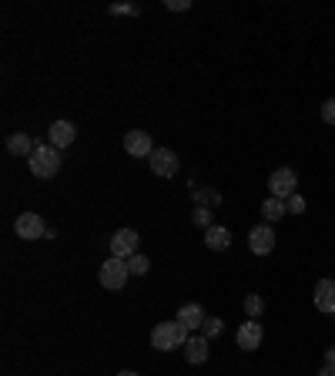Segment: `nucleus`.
Segmentation results:
<instances>
[{
    "label": "nucleus",
    "instance_id": "1",
    "mask_svg": "<svg viewBox=\"0 0 335 376\" xmlns=\"http://www.w3.org/2000/svg\"><path fill=\"white\" fill-rule=\"evenodd\" d=\"M192 339V329L188 326H181L178 319H171V323H158L151 329V346L161 353H171V350H184V343Z\"/></svg>",
    "mask_w": 335,
    "mask_h": 376
},
{
    "label": "nucleus",
    "instance_id": "2",
    "mask_svg": "<svg viewBox=\"0 0 335 376\" xmlns=\"http://www.w3.org/2000/svg\"><path fill=\"white\" fill-rule=\"evenodd\" d=\"M30 171L37 178H54L61 171V152L54 144H37L34 155H30Z\"/></svg>",
    "mask_w": 335,
    "mask_h": 376
},
{
    "label": "nucleus",
    "instance_id": "3",
    "mask_svg": "<svg viewBox=\"0 0 335 376\" xmlns=\"http://www.w3.org/2000/svg\"><path fill=\"white\" fill-rule=\"evenodd\" d=\"M13 232H17V239H24V242H37V239L47 235V229H44V219H40L37 212H20L17 222H13Z\"/></svg>",
    "mask_w": 335,
    "mask_h": 376
},
{
    "label": "nucleus",
    "instance_id": "4",
    "mask_svg": "<svg viewBox=\"0 0 335 376\" xmlns=\"http://www.w3.org/2000/svg\"><path fill=\"white\" fill-rule=\"evenodd\" d=\"M107 246H111V256H114V259L128 262L131 256H138L141 239H138V232H134V229H117V232L111 235V242H107Z\"/></svg>",
    "mask_w": 335,
    "mask_h": 376
},
{
    "label": "nucleus",
    "instance_id": "5",
    "mask_svg": "<svg viewBox=\"0 0 335 376\" xmlns=\"http://www.w3.org/2000/svg\"><path fill=\"white\" fill-rule=\"evenodd\" d=\"M128 275H131V269H128V262L124 259H111L101 266V273H98V279H101V285L104 289H121V285L128 283Z\"/></svg>",
    "mask_w": 335,
    "mask_h": 376
},
{
    "label": "nucleus",
    "instance_id": "6",
    "mask_svg": "<svg viewBox=\"0 0 335 376\" xmlns=\"http://www.w3.org/2000/svg\"><path fill=\"white\" fill-rule=\"evenodd\" d=\"M295 171L292 169H278V171H271V178H269V192L271 198H282V202H288L292 195H295Z\"/></svg>",
    "mask_w": 335,
    "mask_h": 376
},
{
    "label": "nucleus",
    "instance_id": "7",
    "mask_svg": "<svg viewBox=\"0 0 335 376\" xmlns=\"http://www.w3.org/2000/svg\"><path fill=\"white\" fill-rule=\"evenodd\" d=\"M178 169H181V161L171 148H155V155H151V171H155L158 178H175Z\"/></svg>",
    "mask_w": 335,
    "mask_h": 376
},
{
    "label": "nucleus",
    "instance_id": "8",
    "mask_svg": "<svg viewBox=\"0 0 335 376\" xmlns=\"http://www.w3.org/2000/svg\"><path fill=\"white\" fill-rule=\"evenodd\" d=\"M124 152L134 155V158H151V155H155V148H151V135L141 131V128L128 131V135H124Z\"/></svg>",
    "mask_w": 335,
    "mask_h": 376
},
{
    "label": "nucleus",
    "instance_id": "9",
    "mask_svg": "<svg viewBox=\"0 0 335 376\" xmlns=\"http://www.w3.org/2000/svg\"><path fill=\"white\" fill-rule=\"evenodd\" d=\"M248 249H252L255 256H269L271 249H275V232H271V225H255V229L248 232Z\"/></svg>",
    "mask_w": 335,
    "mask_h": 376
},
{
    "label": "nucleus",
    "instance_id": "10",
    "mask_svg": "<svg viewBox=\"0 0 335 376\" xmlns=\"http://www.w3.org/2000/svg\"><path fill=\"white\" fill-rule=\"evenodd\" d=\"M261 323H255V319H248V323H242L238 326V333H235V339H238V350H258L261 346Z\"/></svg>",
    "mask_w": 335,
    "mask_h": 376
},
{
    "label": "nucleus",
    "instance_id": "11",
    "mask_svg": "<svg viewBox=\"0 0 335 376\" xmlns=\"http://www.w3.org/2000/svg\"><path fill=\"white\" fill-rule=\"evenodd\" d=\"M74 138H78V128L71 121H54L51 131H47V144H54L57 152L67 148V144H74Z\"/></svg>",
    "mask_w": 335,
    "mask_h": 376
},
{
    "label": "nucleus",
    "instance_id": "12",
    "mask_svg": "<svg viewBox=\"0 0 335 376\" xmlns=\"http://www.w3.org/2000/svg\"><path fill=\"white\" fill-rule=\"evenodd\" d=\"M315 309L335 316V279H322V283H315Z\"/></svg>",
    "mask_w": 335,
    "mask_h": 376
},
{
    "label": "nucleus",
    "instance_id": "13",
    "mask_svg": "<svg viewBox=\"0 0 335 376\" xmlns=\"http://www.w3.org/2000/svg\"><path fill=\"white\" fill-rule=\"evenodd\" d=\"M205 319H208V316H205V309H201L198 302H184V306L178 309V323L188 326V329H201Z\"/></svg>",
    "mask_w": 335,
    "mask_h": 376
},
{
    "label": "nucleus",
    "instance_id": "14",
    "mask_svg": "<svg viewBox=\"0 0 335 376\" xmlns=\"http://www.w3.org/2000/svg\"><path fill=\"white\" fill-rule=\"evenodd\" d=\"M205 246L211 252H225V249L232 246V232L221 229V225H211V229H205Z\"/></svg>",
    "mask_w": 335,
    "mask_h": 376
},
{
    "label": "nucleus",
    "instance_id": "15",
    "mask_svg": "<svg viewBox=\"0 0 335 376\" xmlns=\"http://www.w3.org/2000/svg\"><path fill=\"white\" fill-rule=\"evenodd\" d=\"M184 360L192 366H198V363H205L208 360V339L205 336H192L188 343H184Z\"/></svg>",
    "mask_w": 335,
    "mask_h": 376
},
{
    "label": "nucleus",
    "instance_id": "16",
    "mask_svg": "<svg viewBox=\"0 0 335 376\" xmlns=\"http://www.w3.org/2000/svg\"><path fill=\"white\" fill-rule=\"evenodd\" d=\"M34 148H37V144L30 142V135H24V131H17V135H11V138H7V152H11V155H20V158H30L34 155Z\"/></svg>",
    "mask_w": 335,
    "mask_h": 376
},
{
    "label": "nucleus",
    "instance_id": "17",
    "mask_svg": "<svg viewBox=\"0 0 335 376\" xmlns=\"http://www.w3.org/2000/svg\"><path fill=\"white\" fill-rule=\"evenodd\" d=\"M261 215H265V219L269 222H278V219H285V215H288V208H285V202L282 198H265V202H261Z\"/></svg>",
    "mask_w": 335,
    "mask_h": 376
},
{
    "label": "nucleus",
    "instance_id": "18",
    "mask_svg": "<svg viewBox=\"0 0 335 376\" xmlns=\"http://www.w3.org/2000/svg\"><path fill=\"white\" fill-rule=\"evenodd\" d=\"M194 198H198V205H205V208L221 205V195L215 188H194Z\"/></svg>",
    "mask_w": 335,
    "mask_h": 376
},
{
    "label": "nucleus",
    "instance_id": "19",
    "mask_svg": "<svg viewBox=\"0 0 335 376\" xmlns=\"http://www.w3.org/2000/svg\"><path fill=\"white\" fill-rule=\"evenodd\" d=\"M221 333H225V323H221L218 316H208L205 326H201V336H205V339H215V336H221Z\"/></svg>",
    "mask_w": 335,
    "mask_h": 376
},
{
    "label": "nucleus",
    "instance_id": "20",
    "mask_svg": "<svg viewBox=\"0 0 335 376\" xmlns=\"http://www.w3.org/2000/svg\"><path fill=\"white\" fill-rule=\"evenodd\" d=\"M128 269H131V275H144L148 269H151V262H148V256H131Z\"/></svg>",
    "mask_w": 335,
    "mask_h": 376
},
{
    "label": "nucleus",
    "instance_id": "21",
    "mask_svg": "<svg viewBox=\"0 0 335 376\" xmlns=\"http://www.w3.org/2000/svg\"><path fill=\"white\" fill-rule=\"evenodd\" d=\"M245 312H248V319L261 316V312H265V302H261V296H245Z\"/></svg>",
    "mask_w": 335,
    "mask_h": 376
},
{
    "label": "nucleus",
    "instance_id": "22",
    "mask_svg": "<svg viewBox=\"0 0 335 376\" xmlns=\"http://www.w3.org/2000/svg\"><path fill=\"white\" fill-rule=\"evenodd\" d=\"M192 219H194V225H201V229H211V208L198 205V208L192 212Z\"/></svg>",
    "mask_w": 335,
    "mask_h": 376
},
{
    "label": "nucleus",
    "instance_id": "23",
    "mask_svg": "<svg viewBox=\"0 0 335 376\" xmlns=\"http://www.w3.org/2000/svg\"><path fill=\"white\" fill-rule=\"evenodd\" d=\"M285 208H288V212H292V215H302V212H305V198H302V195H292V198H288V202H285Z\"/></svg>",
    "mask_w": 335,
    "mask_h": 376
},
{
    "label": "nucleus",
    "instance_id": "24",
    "mask_svg": "<svg viewBox=\"0 0 335 376\" xmlns=\"http://www.w3.org/2000/svg\"><path fill=\"white\" fill-rule=\"evenodd\" d=\"M111 13H128V17H134V13H141V7H138V4H111Z\"/></svg>",
    "mask_w": 335,
    "mask_h": 376
},
{
    "label": "nucleus",
    "instance_id": "25",
    "mask_svg": "<svg viewBox=\"0 0 335 376\" xmlns=\"http://www.w3.org/2000/svg\"><path fill=\"white\" fill-rule=\"evenodd\" d=\"M322 121L325 125H335V98H329V101L322 104Z\"/></svg>",
    "mask_w": 335,
    "mask_h": 376
},
{
    "label": "nucleus",
    "instance_id": "26",
    "mask_svg": "<svg viewBox=\"0 0 335 376\" xmlns=\"http://www.w3.org/2000/svg\"><path fill=\"white\" fill-rule=\"evenodd\" d=\"M165 7H168V11H188V7H192V0H168Z\"/></svg>",
    "mask_w": 335,
    "mask_h": 376
},
{
    "label": "nucleus",
    "instance_id": "27",
    "mask_svg": "<svg viewBox=\"0 0 335 376\" xmlns=\"http://www.w3.org/2000/svg\"><path fill=\"white\" fill-rule=\"evenodd\" d=\"M319 376H335V366H332V363H325L322 370H319Z\"/></svg>",
    "mask_w": 335,
    "mask_h": 376
},
{
    "label": "nucleus",
    "instance_id": "28",
    "mask_svg": "<svg viewBox=\"0 0 335 376\" xmlns=\"http://www.w3.org/2000/svg\"><path fill=\"white\" fill-rule=\"evenodd\" d=\"M325 363L335 366V346H329V350H325Z\"/></svg>",
    "mask_w": 335,
    "mask_h": 376
},
{
    "label": "nucleus",
    "instance_id": "29",
    "mask_svg": "<svg viewBox=\"0 0 335 376\" xmlns=\"http://www.w3.org/2000/svg\"><path fill=\"white\" fill-rule=\"evenodd\" d=\"M117 376H138V373H131V370H124V373H117Z\"/></svg>",
    "mask_w": 335,
    "mask_h": 376
}]
</instances>
